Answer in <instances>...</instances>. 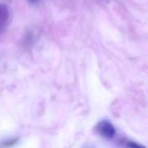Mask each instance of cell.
I'll return each mask as SVG.
<instances>
[{"instance_id":"1","label":"cell","mask_w":148,"mask_h":148,"mask_svg":"<svg viewBox=\"0 0 148 148\" xmlns=\"http://www.w3.org/2000/svg\"><path fill=\"white\" fill-rule=\"evenodd\" d=\"M97 131L98 133L104 137L105 139L108 140H111L113 139L115 134H116V130L115 127H114V125L108 121H101L98 125H97Z\"/></svg>"},{"instance_id":"2","label":"cell","mask_w":148,"mask_h":148,"mask_svg":"<svg viewBox=\"0 0 148 148\" xmlns=\"http://www.w3.org/2000/svg\"><path fill=\"white\" fill-rule=\"evenodd\" d=\"M10 19V10L4 4H0V29H3Z\"/></svg>"},{"instance_id":"3","label":"cell","mask_w":148,"mask_h":148,"mask_svg":"<svg viewBox=\"0 0 148 148\" xmlns=\"http://www.w3.org/2000/svg\"><path fill=\"white\" fill-rule=\"evenodd\" d=\"M127 147H137V148L141 147L140 145H137V144H135V143H127Z\"/></svg>"}]
</instances>
